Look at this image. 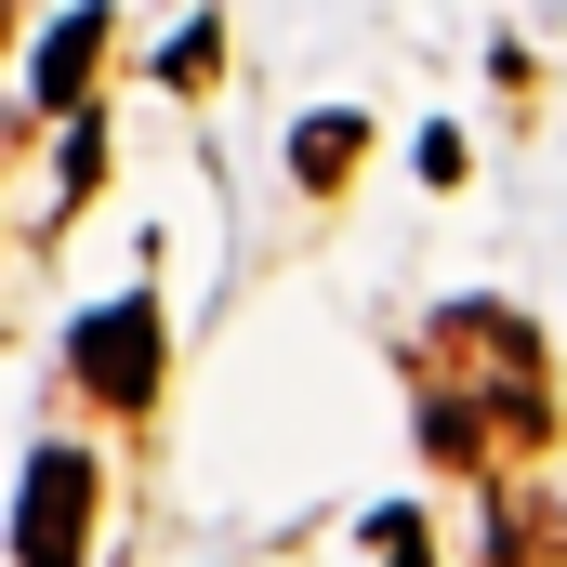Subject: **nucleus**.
I'll return each instance as SVG.
<instances>
[{"instance_id": "nucleus-5", "label": "nucleus", "mask_w": 567, "mask_h": 567, "mask_svg": "<svg viewBox=\"0 0 567 567\" xmlns=\"http://www.w3.org/2000/svg\"><path fill=\"white\" fill-rule=\"evenodd\" d=\"M357 120H317V133H290V172H303V185H317V198H330V185H343V172H357Z\"/></svg>"}, {"instance_id": "nucleus-3", "label": "nucleus", "mask_w": 567, "mask_h": 567, "mask_svg": "<svg viewBox=\"0 0 567 567\" xmlns=\"http://www.w3.org/2000/svg\"><path fill=\"white\" fill-rule=\"evenodd\" d=\"M80 383L106 396V410H145L158 396V303H106V317H80Z\"/></svg>"}, {"instance_id": "nucleus-7", "label": "nucleus", "mask_w": 567, "mask_h": 567, "mask_svg": "<svg viewBox=\"0 0 567 567\" xmlns=\"http://www.w3.org/2000/svg\"><path fill=\"white\" fill-rule=\"evenodd\" d=\"M370 567H423V515H370Z\"/></svg>"}, {"instance_id": "nucleus-2", "label": "nucleus", "mask_w": 567, "mask_h": 567, "mask_svg": "<svg viewBox=\"0 0 567 567\" xmlns=\"http://www.w3.org/2000/svg\"><path fill=\"white\" fill-rule=\"evenodd\" d=\"M93 449H40L27 462V502H13V567H80L93 555Z\"/></svg>"}, {"instance_id": "nucleus-4", "label": "nucleus", "mask_w": 567, "mask_h": 567, "mask_svg": "<svg viewBox=\"0 0 567 567\" xmlns=\"http://www.w3.org/2000/svg\"><path fill=\"white\" fill-rule=\"evenodd\" d=\"M93 66H106V0H80V13L53 27V53H40V106H53V120H80Z\"/></svg>"}, {"instance_id": "nucleus-6", "label": "nucleus", "mask_w": 567, "mask_h": 567, "mask_svg": "<svg viewBox=\"0 0 567 567\" xmlns=\"http://www.w3.org/2000/svg\"><path fill=\"white\" fill-rule=\"evenodd\" d=\"M212 66H225V40H212V27H185V40L158 53V80H172V93H212Z\"/></svg>"}, {"instance_id": "nucleus-1", "label": "nucleus", "mask_w": 567, "mask_h": 567, "mask_svg": "<svg viewBox=\"0 0 567 567\" xmlns=\"http://www.w3.org/2000/svg\"><path fill=\"white\" fill-rule=\"evenodd\" d=\"M423 396H435V462H475L488 435H542V343L502 303H449L423 343Z\"/></svg>"}, {"instance_id": "nucleus-8", "label": "nucleus", "mask_w": 567, "mask_h": 567, "mask_svg": "<svg viewBox=\"0 0 567 567\" xmlns=\"http://www.w3.org/2000/svg\"><path fill=\"white\" fill-rule=\"evenodd\" d=\"M0 40H13V0H0Z\"/></svg>"}]
</instances>
